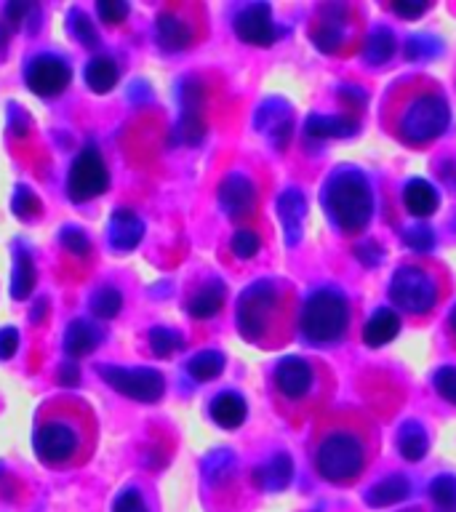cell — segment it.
<instances>
[{
  "instance_id": "6da1fadb",
  "label": "cell",
  "mask_w": 456,
  "mask_h": 512,
  "mask_svg": "<svg viewBox=\"0 0 456 512\" xmlns=\"http://www.w3.org/2000/svg\"><path fill=\"white\" fill-rule=\"evenodd\" d=\"M320 203L331 222L342 232L366 230L374 214V195L363 171L350 166L336 168L320 192Z\"/></svg>"
},
{
  "instance_id": "7a4b0ae2",
  "label": "cell",
  "mask_w": 456,
  "mask_h": 512,
  "mask_svg": "<svg viewBox=\"0 0 456 512\" xmlns=\"http://www.w3.org/2000/svg\"><path fill=\"white\" fill-rule=\"evenodd\" d=\"M347 318H350V307H347L342 291L318 288L304 302L299 328H302V336L307 342L323 347V344H334L342 339Z\"/></svg>"
},
{
  "instance_id": "3957f363",
  "label": "cell",
  "mask_w": 456,
  "mask_h": 512,
  "mask_svg": "<svg viewBox=\"0 0 456 512\" xmlns=\"http://www.w3.org/2000/svg\"><path fill=\"white\" fill-rule=\"evenodd\" d=\"M315 467H318L320 478H326L328 483H350L366 467V451L350 432H331L320 443L318 454H315Z\"/></svg>"
},
{
  "instance_id": "277c9868",
  "label": "cell",
  "mask_w": 456,
  "mask_h": 512,
  "mask_svg": "<svg viewBox=\"0 0 456 512\" xmlns=\"http://www.w3.org/2000/svg\"><path fill=\"white\" fill-rule=\"evenodd\" d=\"M451 123L448 102L438 94L416 96L400 115V136L408 144H427L438 139Z\"/></svg>"
},
{
  "instance_id": "5b68a950",
  "label": "cell",
  "mask_w": 456,
  "mask_h": 512,
  "mask_svg": "<svg viewBox=\"0 0 456 512\" xmlns=\"http://www.w3.org/2000/svg\"><path fill=\"white\" fill-rule=\"evenodd\" d=\"M278 304V291L275 283L267 278H259L256 283L240 294L238 299V331L248 342H259L267 331L272 312Z\"/></svg>"
},
{
  "instance_id": "8992f818",
  "label": "cell",
  "mask_w": 456,
  "mask_h": 512,
  "mask_svg": "<svg viewBox=\"0 0 456 512\" xmlns=\"http://www.w3.org/2000/svg\"><path fill=\"white\" fill-rule=\"evenodd\" d=\"M392 302L411 315H424L438 302V286L422 267H398L390 280Z\"/></svg>"
},
{
  "instance_id": "52a82bcc",
  "label": "cell",
  "mask_w": 456,
  "mask_h": 512,
  "mask_svg": "<svg viewBox=\"0 0 456 512\" xmlns=\"http://www.w3.org/2000/svg\"><path fill=\"white\" fill-rule=\"evenodd\" d=\"M99 374L112 390L126 395L139 403H158L166 392V379L155 368H123V366H102Z\"/></svg>"
},
{
  "instance_id": "ba28073f",
  "label": "cell",
  "mask_w": 456,
  "mask_h": 512,
  "mask_svg": "<svg viewBox=\"0 0 456 512\" xmlns=\"http://www.w3.org/2000/svg\"><path fill=\"white\" fill-rule=\"evenodd\" d=\"M107 184H110V171L104 166L102 155L94 147H86L72 160L70 174H67V198L72 203H88L96 195H102Z\"/></svg>"
},
{
  "instance_id": "9c48e42d",
  "label": "cell",
  "mask_w": 456,
  "mask_h": 512,
  "mask_svg": "<svg viewBox=\"0 0 456 512\" xmlns=\"http://www.w3.org/2000/svg\"><path fill=\"white\" fill-rule=\"evenodd\" d=\"M70 78V64L54 54L35 56V59L27 64V72H24V80H27V86H30L32 94L43 96V99H51V96L62 94L64 88L70 86Z\"/></svg>"
},
{
  "instance_id": "30bf717a",
  "label": "cell",
  "mask_w": 456,
  "mask_h": 512,
  "mask_svg": "<svg viewBox=\"0 0 456 512\" xmlns=\"http://www.w3.org/2000/svg\"><path fill=\"white\" fill-rule=\"evenodd\" d=\"M78 451V432L64 422L40 424L35 432V454L40 462L64 464Z\"/></svg>"
},
{
  "instance_id": "8fae6325",
  "label": "cell",
  "mask_w": 456,
  "mask_h": 512,
  "mask_svg": "<svg viewBox=\"0 0 456 512\" xmlns=\"http://www.w3.org/2000/svg\"><path fill=\"white\" fill-rule=\"evenodd\" d=\"M235 35L251 46H272L280 38V30L272 22L270 3H248L235 16Z\"/></svg>"
},
{
  "instance_id": "7c38bea8",
  "label": "cell",
  "mask_w": 456,
  "mask_h": 512,
  "mask_svg": "<svg viewBox=\"0 0 456 512\" xmlns=\"http://www.w3.org/2000/svg\"><path fill=\"white\" fill-rule=\"evenodd\" d=\"M254 126L259 134L267 136V142L272 147L283 150L291 139V126H294V112H291V104L280 96H270L264 99L259 107H256Z\"/></svg>"
},
{
  "instance_id": "4fadbf2b",
  "label": "cell",
  "mask_w": 456,
  "mask_h": 512,
  "mask_svg": "<svg viewBox=\"0 0 456 512\" xmlns=\"http://www.w3.org/2000/svg\"><path fill=\"white\" fill-rule=\"evenodd\" d=\"M182 115L176 123V136L184 144H200L206 136V120H203V86L200 80L187 78L182 83Z\"/></svg>"
},
{
  "instance_id": "5bb4252c",
  "label": "cell",
  "mask_w": 456,
  "mask_h": 512,
  "mask_svg": "<svg viewBox=\"0 0 456 512\" xmlns=\"http://www.w3.org/2000/svg\"><path fill=\"white\" fill-rule=\"evenodd\" d=\"M344 27H347V8L342 3H328L320 11V19L312 30V43L323 54H334L344 43Z\"/></svg>"
},
{
  "instance_id": "9a60e30c",
  "label": "cell",
  "mask_w": 456,
  "mask_h": 512,
  "mask_svg": "<svg viewBox=\"0 0 456 512\" xmlns=\"http://www.w3.org/2000/svg\"><path fill=\"white\" fill-rule=\"evenodd\" d=\"M256 203V190L251 179L243 174H230L224 176V182L219 184V206L230 219L246 216L254 211Z\"/></svg>"
},
{
  "instance_id": "2e32d148",
  "label": "cell",
  "mask_w": 456,
  "mask_h": 512,
  "mask_svg": "<svg viewBox=\"0 0 456 512\" xmlns=\"http://www.w3.org/2000/svg\"><path fill=\"white\" fill-rule=\"evenodd\" d=\"M304 216H307V200L302 190L288 187L278 195V219L283 227V240L286 246H296L304 235Z\"/></svg>"
},
{
  "instance_id": "e0dca14e",
  "label": "cell",
  "mask_w": 456,
  "mask_h": 512,
  "mask_svg": "<svg viewBox=\"0 0 456 512\" xmlns=\"http://www.w3.org/2000/svg\"><path fill=\"white\" fill-rule=\"evenodd\" d=\"M275 384L278 390L291 400L304 398L312 387V368L307 366V360L288 355L275 366Z\"/></svg>"
},
{
  "instance_id": "ac0fdd59",
  "label": "cell",
  "mask_w": 456,
  "mask_h": 512,
  "mask_svg": "<svg viewBox=\"0 0 456 512\" xmlns=\"http://www.w3.org/2000/svg\"><path fill=\"white\" fill-rule=\"evenodd\" d=\"M107 238H110V246L115 251H134L144 238V222L134 211L118 208L112 214L110 227H107Z\"/></svg>"
},
{
  "instance_id": "d6986e66",
  "label": "cell",
  "mask_w": 456,
  "mask_h": 512,
  "mask_svg": "<svg viewBox=\"0 0 456 512\" xmlns=\"http://www.w3.org/2000/svg\"><path fill=\"white\" fill-rule=\"evenodd\" d=\"M358 134V120L350 115H310L304 123V136L315 139V142H326V139H344V136Z\"/></svg>"
},
{
  "instance_id": "ffe728a7",
  "label": "cell",
  "mask_w": 456,
  "mask_h": 512,
  "mask_svg": "<svg viewBox=\"0 0 456 512\" xmlns=\"http://www.w3.org/2000/svg\"><path fill=\"white\" fill-rule=\"evenodd\" d=\"M291 480H294V462H291L288 454H275L270 462L254 470L256 486L262 488V491H272V494H278V491L291 486Z\"/></svg>"
},
{
  "instance_id": "44dd1931",
  "label": "cell",
  "mask_w": 456,
  "mask_h": 512,
  "mask_svg": "<svg viewBox=\"0 0 456 512\" xmlns=\"http://www.w3.org/2000/svg\"><path fill=\"white\" fill-rule=\"evenodd\" d=\"M438 203V190L427 179H422V176L408 179L406 187H403V206H406V211L411 216H422L424 219V216L435 214Z\"/></svg>"
},
{
  "instance_id": "7402d4cb",
  "label": "cell",
  "mask_w": 456,
  "mask_h": 512,
  "mask_svg": "<svg viewBox=\"0 0 456 512\" xmlns=\"http://www.w3.org/2000/svg\"><path fill=\"white\" fill-rule=\"evenodd\" d=\"M400 331V318L398 312L390 310V307H379L376 312H371V318L366 320L363 326V342L368 347H384L387 342H392Z\"/></svg>"
},
{
  "instance_id": "603a6c76",
  "label": "cell",
  "mask_w": 456,
  "mask_h": 512,
  "mask_svg": "<svg viewBox=\"0 0 456 512\" xmlns=\"http://www.w3.org/2000/svg\"><path fill=\"white\" fill-rule=\"evenodd\" d=\"M102 331L91 323V320H72L67 331H64V352L70 358H83L88 352H94L99 347Z\"/></svg>"
},
{
  "instance_id": "cb8c5ba5",
  "label": "cell",
  "mask_w": 456,
  "mask_h": 512,
  "mask_svg": "<svg viewBox=\"0 0 456 512\" xmlns=\"http://www.w3.org/2000/svg\"><path fill=\"white\" fill-rule=\"evenodd\" d=\"M246 400L240 398L238 392H219L211 400V419L224 430H238L240 424L246 422Z\"/></svg>"
},
{
  "instance_id": "d4e9b609",
  "label": "cell",
  "mask_w": 456,
  "mask_h": 512,
  "mask_svg": "<svg viewBox=\"0 0 456 512\" xmlns=\"http://www.w3.org/2000/svg\"><path fill=\"white\" fill-rule=\"evenodd\" d=\"M408 494H411V483H408L406 475H387L376 486L368 488L366 504L374 510H384V507L403 502Z\"/></svg>"
},
{
  "instance_id": "484cf974",
  "label": "cell",
  "mask_w": 456,
  "mask_h": 512,
  "mask_svg": "<svg viewBox=\"0 0 456 512\" xmlns=\"http://www.w3.org/2000/svg\"><path fill=\"white\" fill-rule=\"evenodd\" d=\"M155 35H158L160 48L166 51H184L192 43L190 24L176 14H160L155 22Z\"/></svg>"
},
{
  "instance_id": "4316f807",
  "label": "cell",
  "mask_w": 456,
  "mask_h": 512,
  "mask_svg": "<svg viewBox=\"0 0 456 512\" xmlns=\"http://www.w3.org/2000/svg\"><path fill=\"white\" fill-rule=\"evenodd\" d=\"M118 64L112 56H94L91 62L86 64V86L94 91V94H110L112 88L118 86Z\"/></svg>"
},
{
  "instance_id": "83f0119b",
  "label": "cell",
  "mask_w": 456,
  "mask_h": 512,
  "mask_svg": "<svg viewBox=\"0 0 456 512\" xmlns=\"http://www.w3.org/2000/svg\"><path fill=\"white\" fill-rule=\"evenodd\" d=\"M222 304H224V283H219V280H208L206 286H200L198 291L192 294L187 310H190L192 318L206 320V318H214L216 312L222 310Z\"/></svg>"
},
{
  "instance_id": "f1b7e54d",
  "label": "cell",
  "mask_w": 456,
  "mask_h": 512,
  "mask_svg": "<svg viewBox=\"0 0 456 512\" xmlns=\"http://www.w3.org/2000/svg\"><path fill=\"white\" fill-rule=\"evenodd\" d=\"M398 448L400 456L406 459V462H419L427 456V448H430V438H427V432L419 422H406L398 430Z\"/></svg>"
},
{
  "instance_id": "f546056e",
  "label": "cell",
  "mask_w": 456,
  "mask_h": 512,
  "mask_svg": "<svg viewBox=\"0 0 456 512\" xmlns=\"http://www.w3.org/2000/svg\"><path fill=\"white\" fill-rule=\"evenodd\" d=\"M392 54H395V35H392V30L376 27V30L368 32L366 46H363V59L368 64H374V67L387 64L392 59Z\"/></svg>"
},
{
  "instance_id": "4dcf8cb0",
  "label": "cell",
  "mask_w": 456,
  "mask_h": 512,
  "mask_svg": "<svg viewBox=\"0 0 456 512\" xmlns=\"http://www.w3.org/2000/svg\"><path fill=\"white\" fill-rule=\"evenodd\" d=\"M200 470H203V478H206L211 486H219V483H224V480L235 472V454H232L230 448H216V451H211V454L203 459Z\"/></svg>"
},
{
  "instance_id": "1f68e13d",
  "label": "cell",
  "mask_w": 456,
  "mask_h": 512,
  "mask_svg": "<svg viewBox=\"0 0 456 512\" xmlns=\"http://www.w3.org/2000/svg\"><path fill=\"white\" fill-rule=\"evenodd\" d=\"M35 264H32V256L27 251H19L16 254L14 262V275H11V296H14L16 302H22L27 296L32 294V288H35Z\"/></svg>"
},
{
  "instance_id": "d6a6232c",
  "label": "cell",
  "mask_w": 456,
  "mask_h": 512,
  "mask_svg": "<svg viewBox=\"0 0 456 512\" xmlns=\"http://www.w3.org/2000/svg\"><path fill=\"white\" fill-rule=\"evenodd\" d=\"M187 371L195 382H211L224 371V355L216 350H200L187 363Z\"/></svg>"
},
{
  "instance_id": "836d02e7",
  "label": "cell",
  "mask_w": 456,
  "mask_h": 512,
  "mask_svg": "<svg viewBox=\"0 0 456 512\" xmlns=\"http://www.w3.org/2000/svg\"><path fill=\"white\" fill-rule=\"evenodd\" d=\"M88 307H91V312H94L99 320H110L115 318V315L120 312V307H123V294H120L118 288L104 286L99 288V291H94Z\"/></svg>"
},
{
  "instance_id": "e575fe53",
  "label": "cell",
  "mask_w": 456,
  "mask_h": 512,
  "mask_svg": "<svg viewBox=\"0 0 456 512\" xmlns=\"http://www.w3.org/2000/svg\"><path fill=\"white\" fill-rule=\"evenodd\" d=\"M70 32L75 35L80 46L94 48L99 43V32H96L94 22L88 19L86 11H80V8H72L70 11Z\"/></svg>"
},
{
  "instance_id": "d590c367",
  "label": "cell",
  "mask_w": 456,
  "mask_h": 512,
  "mask_svg": "<svg viewBox=\"0 0 456 512\" xmlns=\"http://www.w3.org/2000/svg\"><path fill=\"white\" fill-rule=\"evenodd\" d=\"M179 347H182V336L176 334L174 328L155 326L150 331V350L155 352L158 358H168V355H174Z\"/></svg>"
},
{
  "instance_id": "8d00e7d4",
  "label": "cell",
  "mask_w": 456,
  "mask_h": 512,
  "mask_svg": "<svg viewBox=\"0 0 456 512\" xmlns=\"http://www.w3.org/2000/svg\"><path fill=\"white\" fill-rule=\"evenodd\" d=\"M432 502L438 504L440 510H454L456 507V478L454 475H438L430 483Z\"/></svg>"
},
{
  "instance_id": "74e56055",
  "label": "cell",
  "mask_w": 456,
  "mask_h": 512,
  "mask_svg": "<svg viewBox=\"0 0 456 512\" xmlns=\"http://www.w3.org/2000/svg\"><path fill=\"white\" fill-rule=\"evenodd\" d=\"M406 246L414 251V254H430L432 248H435V232L427 227V224H414V227H408L406 235Z\"/></svg>"
},
{
  "instance_id": "f35d334b",
  "label": "cell",
  "mask_w": 456,
  "mask_h": 512,
  "mask_svg": "<svg viewBox=\"0 0 456 512\" xmlns=\"http://www.w3.org/2000/svg\"><path fill=\"white\" fill-rule=\"evenodd\" d=\"M11 211H14L19 219H32V216L40 211L38 195L30 190V187H16L14 198H11Z\"/></svg>"
},
{
  "instance_id": "ab89813d",
  "label": "cell",
  "mask_w": 456,
  "mask_h": 512,
  "mask_svg": "<svg viewBox=\"0 0 456 512\" xmlns=\"http://www.w3.org/2000/svg\"><path fill=\"white\" fill-rule=\"evenodd\" d=\"M259 246H262V240L254 230H238L232 235V251L240 259H251V256L259 254Z\"/></svg>"
},
{
  "instance_id": "60d3db41",
  "label": "cell",
  "mask_w": 456,
  "mask_h": 512,
  "mask_svg": "<svg viewBox=\"0 0 456 512\" xmlns=\"http://www.w3.org/2000/svg\"><path fill=\"white\" fill-rule=\"evenodd\" d=\"M59 240H62V246L75 256H86L88 251H91V240H88L86 232L78 230V227H64V230L59 232Z\"/></svg>"
},
{
  "instance_id": "b9f144b4",
  "label": "cell",
  "mask_w": 456,
  "mask_h": 512,
  "mask_svg": "<svg viewBox=\"0 0 456 512\" xmlns=\"http://www.w3.org/2000/svg\"><path fill=\"white\" fill-rule=\"evenodd\" d=\"M440 54L438 40L427 38V35H416V38L408 40L406 46V56L411 62H419V59H430V56Z\"/></svg>"
},
{
  "instance_id": "7bdbcfd3",
  "label": "cell",
  "mask_w": 456,
  "mask_h": 512,
  "mask_svg": "<svg viewBox=\"0 0 456 512\" xmlns=\"http://www.w3.org/2000/svg\"><path fill=\"white\" fill-rule=\"evenodd\" d=\"M112 512H150L147 510V502L144 496L136 491V488H123L115 502H112Z\"/></svg>"
},
{
  "instance_id": "ee69618b",
  "label": "cell",
  "mask_w": 456,
  "mask_h": 512,
  "mask_svg": "<svg viewBox=\"0 0 456 512\" xmlns=\"http://www.w3.org/2000/svg\"><path fill=\"white\" fill-rule=\"evenodd\" d=\"M435 390H438L440 398H446L448 403L456 406V368L454 366H443L435 371Z\"/></svg>"
},
{
  "instance_id": "f6af8a7d",
  "label": "cell",
  "mask_w": 456,
  "mask_h": 512,
  "mask_svg": "<svg viewBox=\"0 0 456 512\" xmlns=\"http://www.w3.org/2000/svg\"><path fill=\"white\" fill-rule=\"evenodd\" d=\"M96 14L107 24H120L128 16L126 0H99L96 3Z\"/></svg>"
},
{
  "instance_id": "bcb514c9",
  "label": "cell",
  "mask_w": 456,
  "mask_h": 512,
  "mask_svg": "<svg viewBox=\"0 0 456 512\" xmlns=\"http://www.w3.org/2000/svg\"><path fill=\"white\" fill-rule=\"evenodd\" d=\"M355 256L363 267H379L384 259V248L376 240H363L355 246Z\"/></svg>"
},
{
  "instance_id": "7dc6e473",
  "label": "cell",
  "mask_w": 456,
  "mask_h": 512,
  "mask_svg": "<svg viewBox=\"0 0 456 512\" xmlns=\"http://www.w3.org/2000/svg\"><path fill=\"white\" fill-rule=\"evenodd\" d=\"M19 342L22 336L14 326H3L0 328V360H11L19 352Z\"/></svg>"
},
{
  "instance_id": "c3c4849f",
  "label": "cell",
  "mask_w": 456,
  "mask_h": 512,
  "mask_svg": "<svg viewBox=\"0 0 456 512\" xmlns=\"http://www.w3.org/2000/svg\"><path fill=\"white\" fill-rule=\"evenodd\" d=\"M427 3L424 0H395L392 3V11L398 16H406V19H416V16H422L427 11Z\"/></svg>"
},
{
  "instance_id": "681fc988",
  "label": "cell",
  "mask_w": 456,
  "mask_h": 512,
  "mask_svg": "<svg viewBox=\"0 0 456 512\" xmlns=\"http://www.w3.org/2000/svg\"><path fill=\"white\" fill-rule=\"evenodd\" d=\"M56 379H59V384H64V387H78V382H80L78 363L64 360L62 368H59V374H56Z\"/></svg>"
},
{
  "instance_id": "f907efd6",
  "label": "cell",
  "mask_w": 456,
  "mask_h": 512,
  "mask_svg": "<svg viewBox=\"0 0 456 512\" xmlns=\"http://www.w3.org/2000/svg\"><path fill=\"white\" fill-rule=\"evenodd\" d=\"M339 99L350 102V107H363L366 104V94L358 86H342L339 88Z\"/></svg>"
},
{
  "instance_id": "816d5d0a",
  "label": "cell",
  "mask_w": 456,
  "mask_h": 512,
  "mask_svg": "<svg viewBox=\"0 0 456 512\" xmlns=\"http://www.w3.org/2000/svg\"><path fill=\"white\" fill-rule=\"evenodd\" d=\"M440 176H443L448 184H456V160H446V163L440 166Z\"/></svg>"
},
{
  "instance_id": "f5cc1de1",
  "label": "cell",
  "mask_w": 456,
  "mask_h": 512,
  "mask_svg": "<svg viewBox=\"0 0 456 512\" xmlns=\"http://www.w3.org/2000/svg\"><path fill=\"white\" fill-rule=\"evenodd\" d=\"M46 310H48V304H46V299H40L38 304H35V307H32V312H30V318H32V323H40V320L46 318Z\"/></svg>"
},
{
  "instance_id": "db71d44e",
  "label": "cell",
  "mask_w": 456,
  "mask_h": 512,
  "mask_svg": "<svg viewBox=\"0 0 456 512\" xmlns=\"http://www.w3.org/2000/svg\"><path fill=\"white\" fill-rule=\"evenodd\" d=\"M8 38H11V30H8L6 24L0 22V51H6V46H8Z\"/></svg>"
},
{
  "instance_id": "11a10c76",
  "label": "cell",
  "mask_w": 456,
  "mask_h": 512,
  "mask_svg": "<svg viewBox=\"0 0 456 512\" xmlns=\"http://www.w3.org/2000/svg\"><path fill=\"white\" fill-rule=\"evenodd\" d=\"M448 323H451V328H454V334H456V304L451 307V315H448Z\"/></svg>"
},
{
  "instance_id": "9f6ffc18",
  "label": "cell",
  "mask_w": 456,
  "mask_h": 512,
  "mask_svg": "<svg viewBox=\"0 0 456 512\" xmlns=\"http://www.w3.org/2000/svg\"><path fill=\"white\" fill-rule=\"evenodd\" d=\"M403 512H419V510H403Z\"/></svg>"
},
{
  "instance_id": "6f0895ef",
  "label": "cell",
  "mask_w": 456,
  "mask_h": 512,
  "mask_svg": "<svg viewBox=\"0 0 456 512\" xmlns=\"http://www.w3.org/2000/svg\"><path fill=\"white\" fill-rule=\"evenodd\" d=\"M440 512H456V510H440Z\"/></svg>"
}]
</instances>
